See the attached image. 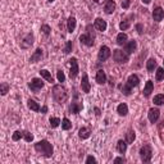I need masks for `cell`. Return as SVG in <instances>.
Returning <instances> with one entry per match:
<instances>
[{"label":"cell","mask_w":164,"mask_h":164,"mask_svg":"<svg viewBox=\"0 0 164 164\" xmlns=\"http://www.w3.org/2000/svg\"><path fill=\"white\" fill-rule=\"evenodd\" d=\"M35 150L38 154L44 155L45 158L53 156V146L48 140H41V141L36 142L35 144Z\"/></svg>","instance_id":"cell-1"},{"label":"cell","mask_w":164,"mask_h":164,"mask_svg":"<svg viewBox=\"0 0 164 164\" xmlns=\"http://www.w3.org/2000/svg\"><path fill=\"white\" fill-rule=\"evenodd\" d=\"M53 98H54V100H55L58 104H63V103H65V100H67V98H68V94H67V90H65V87L64 86H62V85H55L53 87Z\"/></svg>","instance_id":"cell-2"},{"label":"cell","mask_w":164,"mask_h":164,"mask_svg":"<svg viewBox=\"0 0 164 164\" xmlns=\"http://www.w3.org/2000/svg\"><path fill=\"white\" fill-rule=\"evenodd\" d=\"M151 156H153V150H151V146L150 145H144L141 149H140V158L144 163H149L151 160Z\"/></svg>","instance_id":"cell-3"},{"label":"cell","mask_w":164,"mask_h":164,"mask_svg":"<svg viewBox=\"0 0 164 164\" xmlns=\"http://www.w3.org/2000/svg\"><path fill=\"white\" fill-rule=\"evenodd\" d=\"M113 59L119 64H125L128 62V54L126 51H122V50L117 49L113 51Z\"/></svg>","instance_id":"cell-4"},{"label":"cell","mask_w":164,"mask_h":164,"mask_svg":"<svg viewBox=\"0 0 164 164\" xmlns=\"http://www.w3.org/2000/svg\"><path fill=\"white\" fill-rule=\"evenodd\" d=\"M32 44H33V36H32V33H27V35L23 36V38H22L19 45H21L22 49H28V48L32 46Z\"/></svg>","instance_id":"cell-5"},{"label":"cell","mask_w":164,"mask_h":164,"mask_svg":"<svg viewBox=\"0 0 164 164\" xmlns=\"http://www.w3.org/2000/svg\"><path fill=\"white\" fill-rule=\"evenodd\" d=\"M109 57H110V49H109L108 46H101L100 50H99V54H98V59L99 62H105L106 59H109Z\"/></svg>","instance_id":"cell-6"},{"label":"cell","mask_w":164,"mask_h":164,"mask_svg":"<svg viewBox=\"0 0 164 164\" xmlns=\"http://www.w3.org/2000/svg\"><path fill=\"white\" fill-rule=\"evenodd\" d=\"M69 65H71V69H69V77L71 78H76L78 74V62L76 58L69 59Z\"/></svg>","instance_id":"cell-7"},{"label":"cell","mask_w":164,"mask_h":164,"mask_svg":"<svg viewBox=\"0 0 164 164\" xmlns=\"http://www.w3.org/2000/svg\"><path fill=\"white\" fill-rule=\"evenodd\" d=\"M79 41H81V44H84L86 46H92L94 45V35L91 32H89L86 35H81Z\"/></svg>","instance_id":"cell-8"},{"label":"cell","mask_w":164,"mask_h":164,"mask_svg":"<svg viewBox=\"0 0 164 164\" xmlns=\"http://www.w3.org/2000/svg\"><path fill=\"white\" fill-rule=\"evenodd\" d=\"M28 87L32 90V91H38L44 87V81L40 79V78H33L30 84H28Z\"/></svg>","instance_id":"cell-9"},{"label":"cell","mask_w":164,"mask_h":164,"mask_svg":"<svg viewBox=\"0 0 164 164\" xmlns=\"http://www.w3.org/2000/svg\"><path fill=\"white\" fill-rule=\"evenodd\" d=\"M159 115H160V112H159V109H156V108H151L149 110V113H147V118H149V120L151 123H155L159 119Z\"/></svg>","instance_id":"cell-10"},{"label":"cell","mask_w":164,"mask_h":164,"mask_svg":"<svg viewBox=\"0 0 164 164\" xmlns=\"http://www.w3.org/2000/svg\"><path fill=\"white\" fill-rule=\"evenodd\" d=\"M81 89H82V91L84 92H90V90H91V85H90V82H89V77H87V74L85 73L84 74V77H82V82H81Z\"/></svg>","instance_id":"cell-11"},{"label":"cell","mask_w":164,"mask_h":164,"mask_svg":"<svg viewBox=\"0 0 164 164\" xmlns=\"http://www.w3.org/2000/svg\"><path fill=\"white\" fill-rule=\"evenodd\" d=\"M153 18H154V21L160 22V21L164 18V9L160 8V7L155 8V9L153 10Z\"/></svg>","instance_id":"cell-12"},{"label":"cell","mask_w":164,"mask_h":164,"mask_svg":"<svg viewBox=\"0 0 164 164\" xmlns=\"http://www.w3.org/2000/svg\"><path fill=\"white\" fill-rule=\"evenodd\" d=\"M94 27L96 28L98 31H105L106 30V27H108V24H106V22L104 21V19H101V18H96L95 19V23H94Z\"/></svg>","instance_id":"cell-13"},{"label":"cell","mask_w":164,"mask_h":164,"mask_svg":"<svg viewBox=\"0 0 164 164\" xmlns=\"http://www.w3.org/2000/svg\"><path fill=\"white\" fill-rule=\"evenodd\" d=\"M104 10L106 14H112V13L115 10V3L114 0H106L105 5H104Z\"/></svg>","instance_id":"cell-14"},{"label":"cell","mask_w":164,"mask_h":164,"mask_svg":"<svg viewBox=\"0 0 164 164\" xmlns=\"http://www.w3.org/2000/svg\"><path fill=\"white\" fill-rule=\"evenodd\" d=\"M43 57H44V53H43V49H36V51L31 55V59H30V62L31 63H36V62H40L41 59H43Z\"/></svg>","instance_id":"cell-15"},{"label":"cell","mask_w":164,"mask_h":164,"mask_svg":"<svg viewBox=\"0 0 164 164\" xmlns=\"http://www.w3.org/2000/svg\"><path fill=\"white\" fill-rule=\"evenodd\" d=\"M90 135H91V128L90 127H82L78 131V136H79V139H82V140L89 139Z\"/></svg>","instance_id":"cell-16"},{"label":"cell","mask_w":164,"mask_h":164,"mask_svg":"<svg viewBox=\"0 0 164 164\" xmlns=\"http://www.w3.org/2000/svg\"><path fill=\"white\" fill-rule=\"evenodd\" d=\"M127 84H128L131 87L139 86V84H140V78H139V76H137V74H131V76L128 77V79H127Z\"/></svg>","instance_id":"cell-17"},{"label":"cell","mask_w":164,"mask_h":164,"mask_svg":"<svg viewBox=\"0 0 164 164\" xmlns=\"http://www.w3.org/2000/svg\"><path fill=\"white\" fill-rule=\"evenodd\" d=\"M153 90H154V84H153V81H147L146 85H145V87H144V96L149 98L150 94L153 92Z\"/></svg>","instance_id":"cell-18"},{"label":"cell","mask_w":164,"mask_h":164,"mask_svg":"<svg viewBox=\"0 0 164 164\" xmlns=\"http://www.w3.org/2000/svg\"><path fill=\"white\" fill-rule=\"evenodd\" d=\"M96 82L99 85H103V84L106 82V74H105V72L103 69H99L96 72Z\"/></svg>","instance_id":"cell-19"},{"label":"cell","mask_w":164,"mask_h":164,"mask_svg":"<svg viewBox=\"0 0 164 164\" xmlns=\"http://www.w3.org/2000/svg\"><path fill=\"white\" fill-rule=\"evenodd\" d=\"M76 24H77V21H76L74 17H69V18H68V21H67V28H68V31L73 32L74 28H76Z\"/></svg>","instance_id":"cell-20"},{"label":"cell","mask_w":164,"mask_h":164,"mask_svg":"<svg viewBox=\"0 0 164 164\" xmlns=\"http://www.w3.org/2000/svg\"><path fill=\"white\" fill-rule=\"evenodd\" d=\"M117 112H118L119 115H123V117L127 115L128 114V106H127V104H125V103L119 104L118 108H117Z\"/></svg>","instance_id":"cell-21"},{"label":"cell","mask_w":164,"mask_h":164,"mask_svg":"<svg viewBox=\"0 0 164 164\" xmlns=\"http://www.w3.org/2000/svg\"><path fill=\"white\" fill-rule=\"evenodd\" d=\"M136 41L135 40H132V41H130L128 44H126V48H125V51L127 53V54H132L135 50H136Z\"/></svg>","instance_id":"cell-22"},{"label":"cell","mask_w":164,"mask_h":164,"mask_svg":"<svg viewBox=\"0 0 164 164\" xmlns=\"http://www.w3.org/2000/svg\"><path fill=\"white\" fill-rule=\"evenodd\" d=\"M27 105H28V108L31 109V110H33V112H40V110H41L40 105H38L35 100H32V99H28V101H27Z\"/></svg>","instance_id":"cell-23"},{"label":"cell","mask_w":164,"mask_h":164,"mask_svg":"<svg viewBox=\"0 0 164 164\" xmlns=\"http://www.w3.org/2000/svg\"><path fill=\"white\" fill-rule=\"evenodd\" d=\"M127 40H128V36L126 35V33H119L118 36H117V44L118 45H126L127 44Z\"/></svg>","instance_id":"cell-24"},{"label":"cell","mask_w":164,"mask_h":164,"mask_svg":"<svg viewBox=\"0 0 164 164\" xmlns=\"http://www.w3.org/2000/svg\"><path fill=\"white\" fill-rule=\"evenodd\" d=\"M117 149H118V151H119L120 154H125L126 150H127V142L123 141V140H119L118 144H117Z\"/></svg>","instance_id":"cell-25"},{"label":"cell","mask_w":164,"mask_h":164,"mask_svg":"<svg viewBox=\"0 0 164 164\" xmlns=\"http://www.w3.org/2000/svg\"><path fill=\"white\" fill-rule=\"evenodd\" d=\"M155 67H156V60H155L154 58H150V59L146 62V69H147L149 72H153Z\"/></svg>","instance_id":"cell-26"},{"label":"cell","mask_w":164,"mask_h":164,"mask_svg":"<svg viewBox=\"0 0 164 164\" xmlns=\"http://www.w3.org/2000/svg\"><path fill=\"white\" fill-rule=\"evenodd\" d=\"M135 139H136V135H135V132H133V130H128L127 131V133H126V142H128V144H132L133 141H135Z\"/></svg>","instance_id":"cell-27"},{"label":"cell","mask_w":164,"mask_h":164,"mask_svg":"<svg viewBox=\"0 0 164 164\" xmlns=\"http://www.w3.org/2000/svg\"><path fill=\"white\" fill-rule=\"evenodd\" d=\"M40 74H41V77H43V78H45L48 82H50V84L53 82V76H51V73H50L49 71H46V69H41V71H40Z\"/></svg>","instance_id":"cell-28"},{"label":"cell","mask_w":164,"mask_h":164,"mask_svg":"<svg viewBox=\"0 0 164 164\" xmlns=\"http://www.w3.org/2000/svg\"><path fill=\"white\" fill-rule=\"evenodd\" d=\"M69 109H71V113H73V114L79 113L82 110V104H79V103H72V105H71Z\"/></svg>","instance_id":"cell-29"},{"label":"cell","mask_w":164,"mask_h":164,"mask_svg":"<svg viewBox=\"0 0 164 164\" xmlns=\"http://www.w3.org/2000/svg\"><path fill=\"white\" fill-rule=\"evenodd\" d=\"M158 133H159V137L161 140V142L164 144V120H161L158 125Z\"/></svg>","instance_id":"cell-30"},{"label":"cell","mask_w":164,"mask_h":164,"mask_svg":"<svg viewBox=\"0 0 164 164\" xmlns=\"http://www.w3.org/2000/svg\"><path fill=\"white\" fill-rule=\"evenodd\" d=\"M62 128L65 130V131L72 128V123H71V120L68 119V118H63V120H62Z\"/></svg>","instance_id":"cell-31"},{"label":"cell","mask_w":164,"mask_h":164,"mask_svg":"<svg viewBox=\"0 0 164 164\" xmlns=\"http://www.w3.org/2000/svg\"><path fill=\"white\" fill-rule=\"evenodd\" d=\"M49 122H50V126L53 127V128H55V127H58L59 125H60V119L59 118H57V117H51L50 119H49Z\"/></svg>","instance_id":"cell-32"},{"label":"cell","mask_w":164,"mask_h":164,"mask_svg":"<svg viewBox=\"0 0 164 164\" xmlns=\"http://www.w3.org/2000/svg\"><path fill=\"white\" fill-rule=\"evenodd\" d=\"M154 104L155 105H163L164 104V95L163 94H159L154 98Z\"/></svg>","instance_id":"cell-33"},{"label":"cell","mask_w":164,"mask_h":164,"mask_svg":"<svg viewBox=\"0 0 164 164\" xmlns=\"http://www.w3.org/2000/svg\"><path fill=\"white\" fill-rule=\"evenodd\" d=\"M21 139H23V131H16L12 135V140L13 141H18Z\"/></svg>","instance_id":"cell-34"},{"label":"cell","mask_w":164,"mask_h":164,"mask_svg":"<svg viewBox=\"0 0 164 164\" xmlns=\"http://www.w3.org/2000/svg\"><path fill=\"white\" fill-rule=\"evenodd\" d=\"M156 81H161L164 79V68H158L156 69V74H155Z\"/></svg>","instance_id":"cell-35"},{"label":"cell","mask_w":164,"mask_h":164,"mask_svg":"<svg viewBox=\"0 0 164 164\" xmlns=\"http://www.w3.org/2000/svg\"><path fill=\"white\" fill-rule=\"evenodd\" d=\"M23 139L27 141V142H31L33 140V135L28 131H23Z\"/></svg>","instance_id":"cell-36"},{"label":"cell","mask_w":164,"mask_h":164,"mask_svg":"<svg viewBox=\"0 0 164 164\" xmlns=\"http://www.w3.org/2000/svg\"><path fill=\"white\" fill-rule=\"evenodd\" d=\"M72 48H73V44H72V41H67V44H65V48H64V54H69L72 51Z\"/></svg>","instance_id":"cell-37"},{"label":"cell","mask_w":164,"mask_h":164,"mask_svg":"<svg viewBox=\"0 0 164 164\" xmlns=\"http://www.w3.org/2000/svg\"><path fill=\"white\" fill-rule=\"evenodd\" d=\"M131 90H132V87L128 85V84H126V85H123V87H122V92L126 95V96H128V95L131 94Z\"/></svg>","instance_id":"cell-38"},{"label":"cell","mask_w":164,"mask_h":164,"mask_svg":"<svg viewBox=\"0 0 164 164\" xmlns=\"http://www.w3.org/2000/svg\"><path fill=\"white\" fill-rule=\"evenodd\" d=\"M128 27H130V21H128V19L120 22V24H119V28H120L122 31H126V30L128 28Z\"/></svg>","instance_id":"cell-39"},{"label":"cell","mask_w":164,"mask_h":164,"mask_svg":"<svg viewBox=\"0 0 164 164\" xmlns=\"http://www.w3.org/2000/svg\"><path fill=\"white\" fill-rule=\"evenodd\" d=\"M0 87H2V95L4 96V95H7V92L9 91V85L7 84V82H3L2 85H0Z\"/></svg>","instance_id":"cell-40"},{"label":"cell","mask_w":164,"mask_h":164,"mask_svg":"<svg viewBox=\"0 0 164 164\" xmlns=\"http://www.w3.org/2000/svg\"><path fill=\"white\" fill-rule=\"evenodd\" d=\"M41 31H43V33L44 35H50V31H51V28H50V26H48V24H43L41 26Z\"/></svg>","instance_id":"cell-41"},{"label":"cell","mask_w":164,"mask_h":164,"mask_svg":"<svg viewBox=\"0 0 164 164\" xmlns=\"http://www.w3.org/2000/svg\"><path fill=\"white\" fill-rule=\"evenodd\" d=\"M57 77H58V81H59V82H64V81H65V76H64V73H63L62 71H58V72H57Z\"/></svg>","instance_id":"cell-42"},{"label":"cell","mask_w":164,"mask_h":164,"mask_svg":"<svg viewBox=\"0 0 164 164\" xmlns=\"http://www.w3.org/2000/svg\"><path fill=\"white\" fill-rule=\"evenodd\" d=\"M130 4H131V0H122V8L127 9L130 7Z\"/></svg>","instance_id":"cell-43"},{"label":"cell","mask_w":164,"mask_h":164,"mask_svg":"<svg viewBox=\"0 0 164 164\" xmlns=\"http://www.w3.org/2000/svg\"><path fill=\"white\" fill-rule=\"evenodd\" d=\"M136 30H137V32L140 33V35H142V32H144V28H142V24H137V26H136Z\"/></svg>","instance_id":"cell-44"},{"label":"cell","mask_w":164,"mask_h":164,"mask_svg":"<svg viewBox=\"0 0 164 164\" xmlns=\"http://www.w3.org/2000/svg\"><path fill=\"white\" fill-rule=\"evenodd\" d=\"M86 163H96V159H95L94 156H87V159H86Z\"/></svg>","instance_id":"cell-45"},{"label":"cell","mask_w":164,"mask_h":164,"mask_svg":"<svg viewBox=\"0 0 164 164\" xmlns=\"http://www.w3.org/2000/svg\"><path fill=\"white\" fill-rule=\"evenodd\" d=\"M125 161H126L125 158H115L114 159V163H125Z\"/></svg>","instance_id":"cell-46"},{"label":"cell","mask_w":164,"mask_h":164,"mask_svg":"<svg viewBox=\"0 0 164 164\" xmlns=\"http://www.w3.org/2000/svg\"><path fill=\"white\" fill-rule=\"evenodd\" d=\"M48 112V106H43L41 108V113H46Z\"/></svg>","instance_id":"cell-47"},{"label":"cell","mask_w":164,"mask_h":164,"mask_svg":"<svg viewBox=\"0 0 164 164\" xmlns=\"http://www.w3.org/2000/svg\"><path fill=\"white\" fill-rule=\"evenodd\" d=\"M95 3H98V4H103L104 2H106V0H94Z\"/></svg>","instance_id":"cell-48"},{"label":"cell","mask_w":164,"mask_h":164,"mask_svg":"<svg viewBox=\"0 0 164 164\" xmlns=\"http://www.w3.org/2000/svg\"><path fill=\"white\" fill-rule=\"evenodd\" d=\"M95 112H96V115H100V110H99V108H95Z\"/></svg>","instance_id":"cell-49"},{"label":"cell","mask_w":164,"mask_h":164,"mask_svg":"<svg viewBox=\"0 0 164 164\" xmlns=\"http://www.w3.org/2000/svg\"><path fill=\"white\" fill-rule=\"evenodd\" d=\"M150 2H151V0H142V3H145V4H149Z\"/></svg>","instance_id":"cell-50"},{"label":"cell","mask_w":164,"mask_h":164,"mask_svg":"<svg viewBox=\"0 0 164 164\" xmlns=\"http://www.w3.org/2000/svg\"><path fill=\"white\" fill-rule=\"evenodd\" d=\"M48 2H49V3H53V2H54V0H48Z\"/></svg>","instance_id":"cell-51"},{"label":"cell","mask_w":164,"mask_h":164,"mask_svg":"<svg viewBox=\"0 0 164 164\" xmlns=\"http://www.w3.org/2000/svg\"><path fill=\"white\" fill-rule=\"evenodd\" d=\"M163 63H164V62H163Z\"/></svg>","instance_id":"cell-52"}]
</instances>
